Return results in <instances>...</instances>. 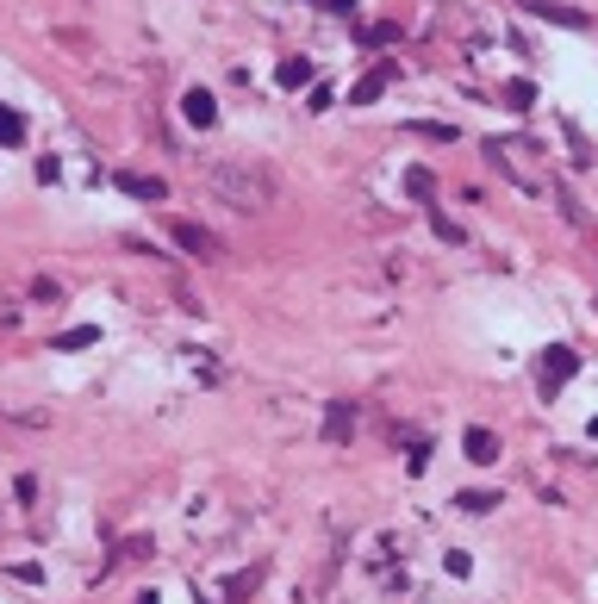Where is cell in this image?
Here are the masks:
<instances>
[{
  "label": "cell",
  "instance_id": "4",
  "mask_svg": "<svg viewBox=\"0 0 598 604\" xmlns=\"http://www.w3.org/2000/svg\"><path fill=\"white\" fill-rule=\"evenodd\" d=\"M574 374H580V356H574V349H549V356H542V393L568 386Z\"/></svg>",
  "mask_w": 598,
  "mask_h": 604
},
{
  "label": "cell",
  "instance_id": "9",
  "mask_svg": "<svg viewBox=\"0 0 598 604\" xmlns=\"http://www.w3.org/2000/svg\"><path fill=\"white\" fill-rule=\"evenodd\" d=\"M468 462H480V468L498 462V436L492 430H468Z\"/></svg>",
  "mask_w": 598,
  "mask_h": 604
},
{
  "label": "cell",
  "instance_id": "13",
  "mask_svg": "<svg viewBox=\"0 0 598 604\" xmlns=\"http://www.w3.org/2000/svg\"><path fill=\"white\" fill-rule=\"evenodd\" d=\"M19 137H25V113L0 107V143H19Z\"/></svg>",
  "mask_w": 598,
  "mask_h": 604
},
{
  "label": "cell",
  "instance_id": "6",
  "mask_svg": "<svg viewBox=\"0 0 598 604\" xmlns=\"http://www.w3.org/2000/svg\"><path fill=\"white\" fill-rule=\"evenodd\" d=\"M175 243H181L187 255H200V262H212V255H219V237H212L206 225H187V219L175 225Z\"/></svg>",
  "mask_w": 598,
  "mask_h": 604
},
{
  "label": "cell",
  "instance_id": "18",
  "mask_svg": "<svg viewBox=\"0 0 598 604\" xmlns=\"http://www.w3.org/2000/svg\"><path fill=\"white\" fill-rule=\"evenodd\" d=\"M137 604H162V599H156V592H143V599H137Z\"/></svg>",
  "mask_w": 598,
  "mask_h": 604
},
{
  "label": "cell",
  "instance_id": "16",
  "mask_svg": "<svg viewBox=\"0 0 598 604\" xmlns=\"http://www.w3.org/2000/svg\"><path fill=\"white\" fill-rule=\"evenodd\" d=\"M455 505H462V511H474V517H486V511H492V505H498V498H492V492H462V498H455Z\"/></svg>",
  "mask_w": 598,
  "mask_h": 604
},
{
  "label": "cell",
  "instance_id": "1",
  "mask_svg": "<svg viewBox=\"0 0 598 604\" xmlns=\"http://www.w3.org/2000/svg\"><path fill=\"white\" fill-rule=\"evenodd\" d=\"M206 187L231 206V212H262V206H274V175L262 168V162H249V156H231V162H212L206 168Z\"/></svg>",
  "mask_w": 598,
  "mask_h": 604
},
{
  "label": "cell",
  "instance_id": "2",
  "mask_svg": "<svg viewBox=\"0 0 598 604\" xmlns=\"http://www.w3.org/2000/svg\"><path fill=\"white\" fill-rule=\"evenodd\" d=\"M486 156H492V162H498V168H505V175H511L517 187H530V194H549V181H542V175L530 168L536 143H524V137H492V143H486Z\"/></svg>",
  "mask_w": 598,
  "mask_h": 604
},
{
  "label": "cell",
  "instance_id": "8",
  "mask_svg": "<svg viewBox=\"0 0 598 604\" xmlns=\"http://www.w3.org/2000/svg\"><path fill=\"white\" fill-rule=\"evenodd\" d=\"M181 113H187V125H219V100H212L206 88H187V94H181Z\"/></svg>",
  "mask_w": 598,
  "mask_h": 604
},
{
  "label": "cell",
  "instance_id": "17",
  "mask_svg": "<svg viewBox=\"0 0 598 604\" xmlns=\"http://www.w3.org/2000/svg\"><path fill=\"white\" fill-rule=\"evenodd\" d=\"M249 586H262V567H249V574H238V580H231V586H225V592H231V599H243V592H249Z\"/></svg>",
  "mask_w": 598,
  "mask_h": 604
},
{
  "label": "cell",
  "instance_id": "14",
  "mask_svg": "<svg viewBox=\"0 0 598 604\" xmlns=\"http://www.w3.org/2000/svg\"><path fill=\"white\" fill-rule=\"evenodd\" d=\"M430 187H437L430 168H405V194H412V200H430Z\"/></svg>",
  "mask_w": 598,
  "mask_h": 604
},
{
  "label": "cell",
  "instance_id": "11",
  "mask_svg": "<svg viewBox=\"0 0 598 604\" xmlns=\"http://www.w3.org/2000/svg\"><path fill=\"white\" fill-rule=\"evenodd\" d=\"M306 82H312V63L287 56V63H281V88H306Z\"/></svg>",
  "mask_w": 598,
  "mask_h": 604
},
{
  "label": "cell",
  "instance_id": "10",
  "mask_svg": "<svg viewBox=\"0 0 598 604\" xmlns=\"http://www.w3.org/2000/svg\"><path fill=\"white\" fill-rule=\"evenodd\" d=\"M350 424H356V405H350V399H337V405H331V424H325V436H331V443H350Z\"/></svg>",
  "mask_w": 598,
  "mask_h": 604
},
{
  "label": "cell",
  "instance_id": "12",
  "mask_svg": "<svg viewBox=\"0 0 598 604\" xmlns=\"http://www.w3.org/2000/svg\"><path fill=\"white\" fill-rule=\"evenodd\" d=\"M88 343H100V331H94V324H75V331H63V337H56V349H88Z\"/></svg>",
  "mask_w": 598,
  "mask_h": 604
},
{
  "label": "cell",
  "instance_id": "3",
  "mask_svg": "<svg viewBox=\"0 0 598 604\" xmlns=\"http://www.w3.org/2000/svg\"><path fill=\"white\" fill-rule=\"evenodd\" d=\"M113 187L131 194V200H150V206H162L169 200V181L162 175H113Z\"/></svg>",
  "mask_w": 598,
  "mask_h": 604
},
{
  "label": "cell",
  "instance_id": "7",
  "mask_svg": "<svg viewBox=\"0 0 598 604\" xmlns=\"http://www.w3.org/2000/svg\"><path fill=\"white\" fill-rule=\"evenodd\" d=\"M524 13H536V19H555V25H568V31H586V13H574V6H555V0H517Z\"/></svg>",
  "mask_w": 598,
  "mask_h": 604
},
{
  "label": "cell",
  "instance_id": "5",
  "mask_svg": "<svg viewBox=\"0 0 598 604\" xmlns=\"http://www.w3.org/2000/svg\"><path fill=\"white\" fill-rule=\"evenodd\" d=\"M393 75H399V63H374V69L356 82V107H374V100L393 88Z\"/></svg>",
  "mask_w": 598,
  "mask_h": 604
},
{
  "label": "cell",
  "instance_id": "15",
  "mask_svg": "<svg viewBox=\"0 0 598 604\" xmlns=\"http://www.w3.org/2000/svg\"><path fill=\"white\" fill-rule=\"evenodd\" d=\"M530 100H536V88H530V82H505V107H517V113H524Z\"/></svg>",
  "mask_w": 598,
  "mask_h": 604
}]
</instances>
